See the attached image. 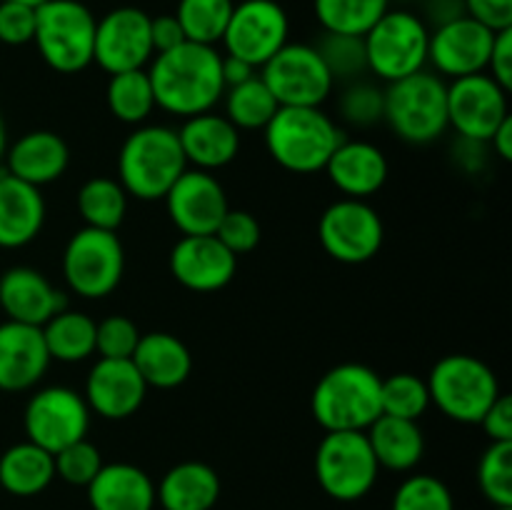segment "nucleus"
<instances>
[{
	"instance_id": "nucleus-51",
	"label": "nucleus",
	"mask_w": 512,
	"mask_h": 510,
	"mask_svg": "<svg viewBox=\"0 0 512 510\" xmlns=\"http://www.w3.org/2000/svg\"><path fill=\"white\" fill-rule=\"evenodd\" d=\"M255 73V68L250 63H245V60L240 58H233V55H223V83L225 88H233V85H240L245 83V80H250Z\"/></svg>"
},
{
	"instance_id": "nucleus-32",
	"label": "nucleus",
	"mask_w": 512,
	"mask_h": 510,
	"mask_svg": "<svg viewBox=\"0 0 512 510\" xmlns=\"http://www.w3.org/2000/svg\"><path fill=\"white\" fill-rule=\"evenodd\" d=\"M95 328L98 323L88 313L73 308L55 313L48 323L40 325L50 360H60V363L88 360L95 353Z\"/></svg>"
},
{
	"instance_id": "nucleus-47",
	"label": "nucleus",
	"mask_w": 512,
	"mask_h": 510,
	"mask_svg": "<svg viewBox=\"0 0 512 510\" xmlns=\"http://www.w3.org/2000/svg\"><path fill=\"white\" fill-rule=\"evenodd\" d=\"M463 10L493 33L512 28V0H463Z\"/></svg>"
},
{
	"instance_id": "nucleus-2",
	"label": "nucleus",
	"mask_w": 512,
	"mask_h": 510,
	"mask_svg": "<svg viewBox=\"0 0 512 510\" xmlns=\"http://www.w3.org/2000/svg\"><path fill=\"white\" fill-rule=\"evenodd\" d=\"M185 170L178 130L168 125H140L118 153V183L135 200H163Z\"/></svg>"
},
{
	"instance_id": "nucleus-48",
	"label": "nucleus",
	"mask_w": 512,
	"mask_h": 510,
	"mask_svg": "<svg viewBox=\"0 0 512 510\" xmlns=\"http://www.w3.org/2000/svg\"><path fill=\"white\" fill-rule=\"evenodd\" d=\"M480 428L490 438V443H512V400L510 395L500 393L498 400L488 408L480 420Z\"/></svg>"
},
{
	"instance_id": "nucleus-8",
	"label": "nucleus",
	"mask_w": 512,
	"mask_h": 510,
	"mask_svg": "<svg viewBox=\"0 0 512 510\" xmlns=\"http://www.w3.org/2000/svg\"><path fill=\"white\" fill-rule=\"evenodd\" d=\"M363 45L370 73L385 83H395L418 70H425L430 28L413 10L390 8L363 35Z\"/></svg>"
},
{
	"instance_id": "nucleus-16",
	"label": "nucleus",
	"mask_w": 512,
	"mask_h": 510,
	"mask_svg": "<svg viewBox=\"0 0 512 510\" xmlns=\"http://www.w3.org/2000/svg\"><path fill=\"white\" fill-rule=\"evenodd\" d=\"M153 55L150 15L145 10L123 5L105 13L95 23L93 63H98L108 75L148 68Z\"/></svg>"
},
{
	"instance_id": "nucleus-35",
	"label": "nucleus",
	"mask_w": 512,
	"mask_h": 510,
	"mask_svg": "<svg viewBox=\"0 0 512 510\" xmlns=\"http://www.w3.org/2000/svg\"><path fill=\"white\" fill-rule=\"evenodd\" d=\"M393 0H313V10L325 33L363 38L390 10Z\"/></svg>"
},
{
	"instance_id": "nucleus-1",
	"label": "nucleus",
	"mask_w": 512,
	"mask_h": 510,
	"mask_svg": "<svg viewBox=\"0 0 512 510\" xmlns=\"http://www.w3.org/2000/svg\"><path fill=\"white\" fill-rule=\"evenodd\" d=\"M155 108L178 118L208 113L223 100V53L215 45L185 40L165 53H155L148 63Z\"/></svg>"
},
{
	"instance_id": "nucleus-36",
	"label": "nucleus",
	"mask_w": 512,
	"mask_h": 510,
	"mask_svg": "<svg viewBox=\"0 0 512 510\" xmlns=\"http://www.w3.org/2000/svg\"><path fill=\"white\" fill-rule=\"evenodd\" d=\"M105 100H108L110 113L120 123H145L150 118V113L155 110V95L148 78V70H125V73L110 75Z\"/></svg>"
},
{
	"instance_id": "nucleus-11",
	"label": "nucleus",
	"mask_w": 512,
	"mask_h": 510,
	"mask_svg": "<svg viewBox=\"0 0 512 510\" xmlns=\"http://www.w3.org/2000/svg\"><path fill=\"white\" fill-rule=\"evenodd\" d=\"M260 78L280 108H320L335 88L323 55L308 43H285L260 68Z\"/></svg>"
},
{
	"instance_id": "nucleus-40",
	"label": "nucleus",
	"mask_w": 512,
	"mask_h": 510,
	"mask_svg": "<svg viewBox=\"0 0 512 510\" xmlns=\"http://www.w3.org/2000/svg\"><path fill=\"white\" fill-rule=\"evenodd\" d=\"M390 510H455V500L443 480L418 473L398 485Z\"/></svg>"
},
{
	"instance_id": "nucleus-43",
	"label": "nucleus",
	"mask_w": 512,
	"mask_h": 510,
	"mask_svg": "<svg viewBox=\"0 0 512 510\" xmlns=\"http://www.w3.org/2000/svg\"><path fill=\"white\" fill-rule=\"evenodd\" d=\"M138 340L140 330L133 320L125 318V315H108L95 328V353L100 358L128 360L133 358Z\"/></svg>"
},
{
	"instance_id": "nucleus-54",
	"label": "nucleus",
	"mask_w": 512,
	"mask_h": 510,
	"mask_svg": "<svg viewBox=\"0 0 512 510\" xmlns=\"http://www.w3.org/2000/svg\"><path fill=\"white\" fill-rule=\"evenodd\" d=\"M8 3H18V5H28V8H33V10H38L40 5H45L48 3V0H8Z\"/></svg>"
},
{
	"instance_id": "nucleus-7",
	"label": "nucleus",
	"mask_w": 512,
	"mask_h": 510,
	"mask_svg": "<svg viewBox=\"0 0 512 510\" xmlns=\"http://www.w3.org/2000/svg\"><path fill=\"white\" fill-rule=\"evenodd\" d=\"M93 10L80 0H48L35 10L33 43L55 73L75 75L93 63Z\"/></svg>"
},
{
	"instance_id": "nucleus-6",
	"label": "nucleus",
	"mask_w": 512,
	"mask_h": 510,
	"mask_svg": "<svg viewBox=\"0 0 512 510\" xmlns=\"http://www.w3.org/2000/svg\"><path fill=\"white\" fill-rule=\"evenodd\" d=\"M430 403L455 423L478 425L503 393L498 375L475 355L453 353L440 358L428 375Z\"/></svg>"
},
{
	"instance_id": "nucleus-9",
	"label": "nucleus",
	"mask_w": 512,
	"mask_h": 510,
	"mask_svg": "<svg viewBox=\"0 0 512 510\" xmlns=\"http://www.w3.org/2000/svg\"><path fill=\"white\" fill-rule=\"evenodd\" d=\"M313 468L323 493L340 503L365 498L375 488L380 475L368 435L360 430L325 433L315 450Z\"/></svg>"
},
{
	"instance_id": "nucleus-42",
	"label": "nucleus",
	"mask_w": 512,
	"mask_h": 510,
	"mask_svg": "<svg viewBox=\"0 0 512 510\" xmlns=\"http://www.w3.org/2000/svg\"><path fill=\"white\" fill-rule=\"evenodd\" d=\"M55 463V478H60L68 485H78V488H88L90 480L98 475V470L103 468V458H100V450L90 443L88 438L78 440V443H70L68 448L58 450L53 455Z\"/></svg>"
},
{
	"instance_id": "nucleus-33",
	"label": "nucleus",
	"mask_w": 512,
	"mask_h": 510,
	"mask_svg": "<svg viewBox=\"0 0 512 510\" xmlns=\"http://www.w3.org/2000/svg\"><path fill=\"white\" fill-rule=\"evenodd\" d=\"M128 198L123 185L113 178H90L78 190V213L88 228L118 230L128 213Z\"/></svg>"
},
{
	"instance_id": "nucleus-4",
	"label": "nucleus",
	"mask_w": 512,
	"mask_h": 510,
	"mask_svg": "<svg viewBox=\"0 0 512 510\" xmlns=\"http://www.w3.org/2000/svg\"><path fill=\"white\" fill-rule=\"evenodd\" d=\"M263 135L270 158L298 175L325 170L343 140L335 120L320 108H280Z\"/></svg>"
},
{
	"instance_id": "nucleus-15",
	"label": "nucleus",
	"mask_w": 512,
	"mask_h": 510,
	"mask_svg": "<svg viewBox=\"0 0 512 510\" xmlns=\"http://www.w3.org/2000/svg\"><path fill=\"white\" fill-rule=\"evenodd\" d=\"M508 90L488 73L465 75L448 83V128L470 143H490L498 125L510 115Z\"/></svg>"
},
{
	"instance_id": "nucleus-29",
	"label": "nucleus",
	"mask_w": 512,
	"mask_h": 510,
	"mask_svg": "<svg viewBox=\"0 0 512 510\" xmlns=\"http://www.w3.org/2000/svg\"><path fill=\"white\" fill-rule=\"evenodd\" d=\"M218 498V473L200 460L173 465L155 485V503L163 510H213Z\"/></svg>"
},
{
	"instance_id": "nucleus-50",
	"label": "nucleus",
	"mask_w": 512,
	"mask_h": 510,
	"mask_svg": "<svg viewBox=\"0 0 512 510\" xmlns=\"http://www.w3.org/2000/svg\"><path fill=\"white\" fill-rule=\"evenodd\" d=\"M150 40H153V53H165V50H173L185 43L183 25L178 23L175 13L150 18Z\"/></svg>"
},
{
	"instance_id": "nucleus-39",
	"label": "nucleus",
	"mask_w": 512,
	"mask_h": 510,
	"mask_svg": "<svg viewBox=\"0 0 512 510\" xmlns=\"http://www.w3.org/2000/svg\"><path fill=\"white\" fill-rule=\"evenodd\" d=\"M478 485L493 508H512V443H490L478 465Z\"/></svg>"
},
{
	"instance_id": "nucleus-52",
	"label": "nucleus",
	"mask_w": 512,
	"mask_h": 510,
	"mask_svg": "<svg viewBox=\"0 0 512 510\" xmlns=\"http://www.w3.org/2000/svg\"><path fill=\"white\" fill-rule=\"evenodd\" d=\"M488 145H493L495 155H498L500 160H505V163L512 160V115H508V118L498 125V130H495Z\"/></svg>"
},
{
	"instance_id": "nucleus-30",
	"label": "nucleus",
	"mask_w": 512,
	"mask_h": 510,
	"mask_svg": "<svg viewBox=\"0 0 512 510\" xmlns=\"http://www.w3.org/2000/svg\"><path fill=\"white\" fill-rule=\"evenodd\" d=\"M365 435H368V443L380 468L393 470V473H408L423 460L425 438L418 420L380 415L365 430Z\"/></svg>"
},
{
	"instance_id": "nucleus-22",
	"label": "nucleus",
	"mask_w": 512,
	"mask_h": 510,
	"mask_svg": "<svg viewBox=\"0 0 512 510\" xmlns=\"http://www.w3.org/2000/svg\"><path fill=\"white\" fill-rule=\"evenodd\" d=\"M0 308L8 320L40 328L55 313L68 308V298L40 270L15 265L0 275Z\"/></svg>"
},
{
	"instance_id": "nucleus-44",
	"label": "nucleus",
	"mask_w": 512,
	"mask_h": 510,
	"mask_svg": "<svg viewBox=\"0 0 512 510\" xmlns=\"http://www.w3.org/2000/svg\"><path fill=\"white\" fill-rule=\"evenodd\" d=\"M340 115L358 128H368L383 120V88L365 80H355L340 95Z\"/></svg>"
},
{
	"instance_id": "nucleus-26",
	"label": "nucleus",
	"mask_w": 512,
	"mask_h": 510,
	"mask_svg": "<svg viewBox=\"0 0 512 510\" xmlns=\"http://www.w3.org/2000/svg\"><path fill=\"white\" fill-rule=\"evenodd\" d=\"M45 225L40 188L0 170V248L18 250L33 243Z\"/></svg>"
},
{
	"instance_id": "nucleus-41",
	"label": "nucleus",
	"mask_w": 512,
	"mask_h": 510,
	"mask_svg": "<svg viewBox=\"0 0 512 510\" xmlns=\"http://www.w3.org/2000/svg\"><path fill=\"white\" fill-rule=\"evenodd\" d=\"M315 48L323 55L335 83L338 80H353L368 70V63H365V45L363 38H358V35L325 33L315 43Z\"/></svg>"
},
{
	"instance_id": "nucleus-17",
	"label": "nucleus",
	"mask_w": 512,
	"mask_h": 510,
	"mask_svg": "<svg viewBox=\"0 0 512 510\" xmlns=\"http://www.w3.org/2000/svg\"><path fill=\"white\" fill-rule=\"evenodd\" d=\"M495 33L470 15H458L430 30L428 65L440 78H465L488 70Z\"/></svg>"
},
{
	"instance_id": "nucleus-55",
	"label": "nucleus",
	"mask_w": 512,
	"mask_h": 510,
	"mask_svg": "<svg viewBox=\"0 0 512 510\" xmlns=\"http://www.w3.org/2000/svg\"><path fill=\"white\" fill-rule=\"evenodd\" d=\"M495 510H512V508H495Z\"/></svg>"
},
{
	"instance_id": "nucleus-38",
	"label": "nucleus",
	"mask_w": 512,
	"mask_h": 510,
	"mask_svg": "<svg viewBox=\"0 0 512 510\" xmlns=\"http://www.w3.org/2000/svg\"><path fill=\"white\" fill-rule=\"evenodd\" d=\"M430 408V390L423 378L413 373H395L380 380V410L393 418L418 420Z\"/></svg>"
},
{
	"instance_id": "nucleus-13",
	"label": "nucleus",
	"mask_w": 512,
	"mask_h": 510,
	"mask_svg": "<svg viewBox=\"0 0 512 510\" xmlns=\"http://www.w3.org/2000/svg\"><path fill=\"white\" fill-rule=\"evenodd\" d=\"M25 435L30 443L40 445L48 453L68 448L88 435L90 408L83 395L65 385L35 390L23 413Z\"/></svg>"
},
{
	"instance_id": "nucleus-28",
	"label": "nucleus",
	"mask_w": 512,
	"mask_h": 510,
	"mask_svg": "<svg viewBox=\"0 0 512 510\" xmlns=\"http://www.w3.org/2000/svg\"><path fill=\"white\" fill-rule=\"evenodd\" d=\"M130 360L143 375L145 385L158 390L178 388L193 370V355H190L188 345L178 335L163 333V330L140 335L138 348Z\"/></svg>"
},
{
	"instance_id": "nucleus-10",
	"label": "nucleus",
	"mask_w": 512,
	"mask_h": 510,
	"mask_svg": "<svg viewBox=\"0 0 512 510\" xmlns=\"http://www.w3.org/2000/svg\"><path fill=\"white\" fill-rule=\"evenodd\" d=\"M63 278L75 295L100 300L113 293L125 273V250L113 230L80 228L63 250Z\"/></svg>"
},
{
	"instance_id": "nucleus-23",
	"label": "nucleus",
	"mask_w": 512,
	"mask_h": 510,
	"mask_svg": "<svg viewBox=\"0 0 512 510\" xmlns=\"http://www.w3.org/2000/svg\"><path fill=\"white\" fill-rule=\"evenodd\" d=\"M325 173L345 198L365 200L383 188L390 165L378 145L368 143V140L343 138L335 153L330 155Z\"/></svg>"
},
{
	"instance_id": "nucleus-37",
	"label": "nucleus",
	"mask_w": 512,
	"mask_h": 510,
	"mask_svg": "<svg viewBox=\"0 0 512 510\" xmlns=\"http://www.w3.org/2000/svg\"><path fill=\"white\" fill-rule=\"evenodd\" d=\"M233 0H180L175 18L183 25L185 40L200 45H218L233 15Z\"/></svg>"
},
{
	"instance_id": "nucleus-27",
	"label": "nucleus",
	"mask_w": 512,
	"mask_h": 510,
	"mask_svg": "<svg viewBox=\"0 0 512 510\" xmlns=\"http://www.w3.org/2000/svg\"><path fill=\"white\" fill-rule=\"evenodd\" d=\"M88 503L93 510H153L155 483L133 463H103L88 485Z\"/></svg>"
},
{
	"instance_id": "nucleus-12",
	"label": "nucleus",
	"mask_w": 512,
	"mask_h": 510,
	"mask_svg": "<svg viewBox=\"0 0 512 510\" xmlns=\"http://www.w3.org/2000/svg\"><path fill=\"white\" fill-rule=\"evenodd\" d=\"M318 235L330 258L345 265H360L380 253L385 225L368 200L340 198L320 215Z\"/></svg>"
},
{
	"instance_id": "nucleus-18",
	"label": "nucleus",
	"mask_w": 512,
	"mask_h": 510,
	"mask_svg": "<svg viewBox=\"0 0 512 510\" xmlns=\"http://www.w3.org/2000/svg\"><path fill=\"white\" fill-rule=\"evenodd\" d=\"M163 200L170 220L183 235H215L220 220L230 210L220 180L198 168L185 170Z\"/></svg>"
},
{
	"instance_id": "nucleus-46",
	"label": "nucleus",
	"mask_w": 512,
	"mask_h": 510,
	"mask_svg": "<svg viewBox=\"0 0 512 510\" xmlns=\"http://www.w3.org/2000/svg\"><path fill=\"white\" fill-rule=\"evenodd\" d=\"M35 35V10L28 5L8 3L0 0V43L5 45H28Z\"/></svg>"
},
{
	"instance_id": "nucleus-20",
	"label": "nucleus",
	"mask_w": 512,
	"mask_h": 510,
	"mask_svg": "<svg viewBox=\"0 0 512 510\" xmlns=\"http://www.w3.org/2000/svg\"><path fill=\"white\" fill-rule=\"evenodd\" d=\"M148 385L133 365V360L100 358L85 380V403L90 413L105 420H125L143 405Z\"/></svg>"
},
{
	"instance_id": "nucleus-31",
	"label": "nucleus",
	"mask_w": 512,
	"mask_h": 510,
	"mask_svg": "<svg viewBox=\"0 0 512 510\" xmlns=\"http://www.w3.org/2000/svg\"><path fill=\"white\" fill-rule=\"evenodd\" d=\"M55 480L53 453L40 445L15 443L0 455V488L18 498H33L50 488Z\"/></svg>"
},
{
	"instance_id": "nucleus-49",
	"label": "nucleus",
	"mask_w": 512,
	"mask_h": 510,
	"mask_svg": "<svg viewBox=\"0 0 512 510\" xmlns=\"http://www.w3.org/2000/svg\"><path fill=\"white\" fill-rule=\"evenodd\" d=\"M485 73L510 93L512 90V28L495 33L493 50H490L488 70H485Z\"/></svg>"
},
{
	"instance_id": "nucleus-25",
	"label": "nucleus",
	"mask_w": 512,
	"mask_h": 510,
	"mask_svg": "<svg viewBox=\"0 0 512 510\" xmlns=\"http://www.w3.org/2000/svg\"><path fill=\"white\" fill-rule=\"evenodd\" d=\"M3 160L13 178L43 188L68 170L70 148L53 130H30L8 145Z\"/></svg>"
},
{
	"instance_id": "nucleus-3",
	"label": "nucleus",
	"mask_w": 512,
	"mask_h": 510,
	"mask_svg": "<svg viewBox=\"0 0 512 510\" xmlns=\"http://www.w3.org/2000/svg\"><path fill=\"white\" fill-rule=\"evenodd\" d=\"M380 375L363 363H340L315 383L310 408L325 433L365 430L383 415Z\"/></svg>"
},
{
	"instance_id": "nucleus-14",
	"label": "nucleus",
	"mask_w": 512,
	"mask_h": 510,
	"mask_svg": "<svg viewBox=\"0 0 512 510\" xmlns=\"http://www.w3.org/2000/svg\"><path fill=\"white\" fill-rule=\"evenodd\" d=\"M290 18L275 0H243L235 3L223 33L225 55L245 60L255 70L263 68L288 40Z\"/></svg>"
},
{
	"instance_id": "nucleus-5",
	"label": "nucleus",
	"mask_w": 512,
	"mask_h": 510,
	"mask_svg": "<svg viewBox=\"0 0 512 510\" xmlns=\"http://www.w3.org/2000/svg\"><path fill=\"white\" fill-rule=\"evenodd\" d=\"M383 120L400 140L428 145L448 130V83L433 70L388 83L383 90Z\"/></svg>"
},
{
	"instance_id": "nucleus-53",
	"label": "nucleus",
	"mask_w": 512,
	"mask_h": 510,
	"mask_svg": "<svg viewBox=\"0 0 512 510\" xmlns=\"http://www.w3.org/2000/svg\"><path fill=\"white\" fill-rule=\"evenodd\" d=\"M5 150H8V125H5L3 113H0V163L5 158Z\"/></svg>"
},
{
	"instance_id": "nucleus-19",
	"label": "nucleus",
	"mask_w": 512,
	"mask_h": 510,
	"mask_svg": "<svg viewBox=\"0 0 512 510\" xmlns=\"http://www.w3.org/2000/svg\"><path fill=\"white\" fill-rule=\"evenodd\" d=\"M238 270V255L215 235H183L170 250V273L193 293L223 290Z\"/></svg>"
},
{
	"instance_id": "nucleus-24",
	"label": "nucleus",
	"mask_w": 512,
	"mask_h": 510,
	"mask_svg": "<svg viewBox=\"0 0 512 510\" xmlns=\"http://www.w3.org/2000/svg\"><path fill=\"white\" fill-rule=\"evenodd\" d=\"M178 140L188 168L208 170V173L233 163L240 150V130L225 115L213 110L185 118L183 128L178 130Z\"/></svg>"
},
{
	"instance_id": "nucleus-34",
	"label": "nucleus",
	"mask_w": 512,
	"mask_h": 510,
	"mask_svg": "<svg viewBox=\"0 0 512 510\" xmlns=\"http://www.w3.org/2000/svg\"><path fill=\"white\" fill-rule=\"evenodd\" d=\"M225 118L238 130H265V125L273 120L280 105L273 98L268 85L260 75H253L245 83L225 88Z\"/></svg>"
},
{
	"instance_id": "nucleus-45",
	"label": "nucleus",
	"mask_w": 512,
	"mask_h": 510,
	"mask_svg": "<svg viewBox=\"0 0 512 510\" xmlns=\"http://www.w3.org/2000/svg\"><path fill=\"white\" fill-rule=\"evenodd\" d=\"M215 238L225 245L233 255H245L258 248L260 243V223L248 210H233L223 215Z\"/></svg>"
},
{
	"instance_id": "nucleus-21",
	"label": "nucleus",
	"mask_w": 512,
	"mask_h": 510,
	"mask_svg": "<svg viewBox=\"0 0 512 510\" xmlns=\"http://www.w3.org/2000/svg\"><path fill=\"white\" fill-rule=\"evenodd\" d=\"M50 355L38 325L0 323V390L23 393L48 373Z\"/></svg>"
}]
</instances>
